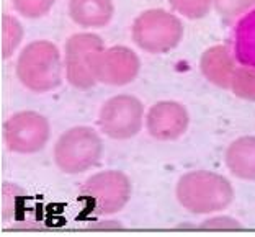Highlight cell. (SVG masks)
Here are the masks:
<instances>
[{
  "label": "cell",
  "instance_id": "1",
  "mask_svg": "<svg viewBox=\"0 0 255 237\" xmlns=\"http://www.w3.org/2000/svg\"><path fill=\"white\" fill-rule=\"evenodd\" d=\"M177 198L180 205L195 215L226 210L234 200L233 185L223 175L213 172H190L177 185Z\"/></svg>",
  "mask_w": 255,
  "mask_h": 237
},
{
  "label": "cell",
  "instance_id": "2",
  "mask_svg": "<svg viewBox=\"0 0 255 237\" xmlns=\"http://www.w3.org/2000/svg\"><path fill=\"white\" fill-rule=\"evenodd\" d=\"M16 76L34 94L54 90L62 79V59L57 46L48 39L26 44L16 61Z\"/></svg>",
  "mask_w": 255,
  "mask_h": 237
},
{
  "label": "cell",
  "instance_id": "3",
  "mask_svg": "<svg viewBox=\"0 0 255 237\" xmlns=\"http://www.w3.org/2000/svg\"><path fill=\"white\" fill-rule=\"evenodd\" d=\"M132 41L150 54H162L182 41L183 25L175 15L162 8L142 11L132 23Z\"/></svg>",
  "mask_w": 255,
  "mask_h": 237
},
{
  "label": "cell",
  "instance_id": "4",
  "mask_svg": "<svg viewBox=\"0 0 255 237\" xmlns=\"http://www.w3.org/2000/svg\"><path fill=\"white\" fill-rule=\"evenodd\" d=\"M102 155V137L89 126H75L67 129L54 146V160L66 173L89 170L100 162Z\"/></svg>",
  "mask_w": 255,
  "mask_h": 237
},
{
  "label": "cell",
  "instance_id": "5",
  "mask_svg": "<svg viewBox=\"0 0 255 237\" xmlns=\"http://www.w3.org/2000/svg\"><path fill=\"white\" fill-rule=\"evenodd\" d=\"M105 51L103 39L94 33H75L66 41L64 67L69 84L75 89L87 90L98 80L95 66L100 54Z\"/></svg>",
  "mask_w": 255,
  "mask_h": 237
},
{
  "label": "cell",
  "instance_id": "6",
  "mask_svg": "<svg viewBox=\"0 0 255 237\" xmlns=\"http://www.w3.org/2000/svg\"><path fill=\"white\" fill-rule=\"evenodd\" d=\"M131 196V183L123 172L107 170L95 173L80 190L82 198L95 215H113L123 210Z\"/></svg>",
  "mask_w": 255,
  "mask_h": 237
},
{
  "label": "cell",
  "instance_id": "7",
  "mask_svg": "<svg viewBox=\"0 0 255 237\" xmlns=\"http://www.w3.org/2000/svg\"><path fill=\"white\" fill-rule=\"evenodd\" d=\"M142 103L132 95H117L103 103L98 115L100 129L113 139H129L141 131Z\"/></svg>",
  "mask_w": 255,
  "mask_h": 237
},
{
  "label": "cell",
  "instance_id": "8",
  "mask_svg": "<svg viewBox=\"0 0 255 237\" xmlns=\"http://www.w3.org/2000/svg\"><path fill=\"white\" fill-rule=\"evenodd\" d=\"M51 126L43 115L36 112L15 113L3 123V141L10 151L33 154L46 146Z\"/></svg>",
  "mask_w": 255,
  "mask_h": 237
},
{
  "label": "cell",
  "instance_id": "9",
  "mask_svg": "<svg viewBox=\"0 0 255 237\" xmlns=\"http://www.w3.org/2000/svg\"><path fill=\"white\" fill-rule=\"evenodd\" d=\"M139 57L126 46H112L100 54L95 66L98 82L107 85H126L139 74Z\"/></svg>",
  "mask_w": 255,
  "mask_h": 237
},
{
  "label": "cell",
  "instance_id": "10",
  "mask_svg": "<svg viewBox=\"0 0 255 237\" xmlns=\"http://www.w3.org/2000/svg\"><path fill=\"white\" fill-rule=\"evenodd\" d=\"M188 113L182 103L164 100L150 107L146 126L149 134L159 141L178 139L188 128Z\"/></svg>",
  "mask_w": 255,
  "mask_h": 237
},
{
  "label": "cell",
  "instance_id": "11",
  "mask_svg": "<svg viewBox=\"0 0 255 237\" xmlns=\"http://www.w3.org/2000/svg\"><path fill=\"white\" fill-rule=\"evenodd\" d=\"M201 72L211 84L221 87V89H231L234 76V54L226 46H211L201 56L200 61Z\"/></svg>",
  "mask_w": 255,
  "mask_h": 237
},
{
  "label": "cell",
  "instance_id": "12",
  "mask_svg": "<svg viewBox=\"0 0 255 237\" xmlns=\"http://www.w3.org/2000/svg\"><path fill=\"white\" fill-rule=\"evenodd\" d=\"M113 13V0H69V15L82 28L105 26Z\"/></svg>",
  "mask_w": 255,
  "mask_h": 237
},
{
  "label": "cell",
  "instance_id": "13",
  "mask_svg": "<svg viewBox=\"0 0 255 237\" xmlns=\"http://www.w3.org/2000/svg\"><path fill=\"white\" fill-rule=\"evenodd\" d=\"M226 165L242 180H255V136L236 139L226 151Z\"/></svg>",
  "mask_w": 255,
  "mask_h": 237
},
{
  "label": "cell",
  "instance_id": "14",
  "mask_svg": "<svg viewBox=\"0 0 255 237\" xmlns=\"http://www.w3.org/2000/svg\"><path fill=\"white\" fill-rule=\"evenodd\" d=\"M233 54L241 66L255 69V8L236 23L233 31Z\"/></svg>",
  "mask_w": 255,
  "mask_h": 237
},
{
  "label": "cell",
  "instance_id": "15",
  "mask_svg": "<svg viewBox=\"0 0 255 237\" xmlns=\"http://www.w3.org/2000/svg\"><path fill=\"white\" fill-rule=\"evenodd\" d=\"M23 39V26L13 15H2V57L7 59L15 53Z\"/></svg>",
  "mask_w": 255,
  "mask_h": 237
},
{
  "label": "cell",
  "instance_id": "16",
  "mask_svg": "<svg viewBox=\"0 0 255 237\" xmlns=\"http://www.w3.org/2000/svg\"><path fill=\"white\" fill-rule=\"evenodd\" d=\"M231 90L236 97L244 98L249 102H255V69L251 67H236Z\"/></svg>",
  "mask_w": 255,
  "mask_h": 237
},
{
  "label": "cell",
  "instance_id": "17",
  "mask_svg": "<svg viewBox=\"0 0 255 237\" xmlns=\"http://www.w3.org/2000/svg\"><path fill=\"white\" fill-rule=\"evenodd\" d=\"M173 10L190 20H198L208 15L214 0H169Z\"/></svg>",
  "mask_w": 255,
  "mask_h": 237
},
{
  "label": "cell",
  "instance_id": "18",
  "mask_svg": "<svg viewBox=\"0 0 255 237\" xmlns=\"http://www.w3.org/2000/svg\"><path fill=\"white\" fill-rule=\"evenodd\" d=\"M214 7L224 20H234L255 8V0H214Z\"/></svg>",
  "mask_w": 255,
  "mask_h": 237
},
{
  "label": "cell",
  "instance_id": "19",
  "mask_svg": "<svg viewBox=\"0 0 255 237\" xmlns=\"http://www.w3.org/2000/svg\"><path fill=\"white\" fill-rule=\"evenodd\" d=\"M15 10L26 18H39L46 15L56 0H11Z\"/></svg>",
  "mask_w": 255,
  "mask_h": 237
},
{
  "label": "cell",
  "instance_id": "20",
  "mask_svg": "<svg viewBox=\"0 0 255 237\" xmlns=\"http://www.w3.org/2000/svg\"><path fill=\"white\" fill-rule=\"evenodd\" d=\"M203 229H241V223L231 218H214L201 224Z\"/></svg>",
  "mask_w": 255,
  "mask_h": 237
}]
</instances>
